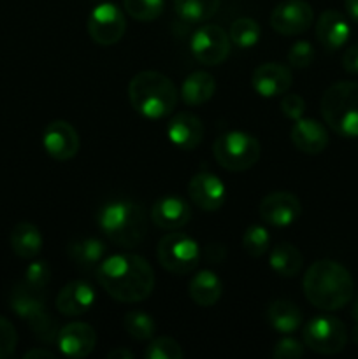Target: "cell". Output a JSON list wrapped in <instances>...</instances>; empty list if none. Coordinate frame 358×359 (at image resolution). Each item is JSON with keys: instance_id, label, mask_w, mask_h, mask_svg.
<instances>
[{"instance_id": "cell-1", "label": "cell", "mask_w": 358, "mask_h": 359, "mask_svg": "<svg viewBox=\"0 0 358 359\" xmlns=\"http://www.w3.org/2000/svg\"><path fill=\"white\" fill-rule=\"evenodd\" d=\"M95 276L105 293L118 302L135 304L153 293L154 273L142 256L128 252L109 256L102 259Z\"/></svg>"}, {"instance_id": "cell-2", "label": "cell", "mask_w": 358, "mask_h": 359, "mask_svg": "<svg viewBox=\"0 0 358 359\" xmlns=\"http://www.w3.org/2000/svg\"><path fill=\"white\" fill-rule=\"evenodd\" d=\"M302 287L309 304L321 311H339L346 307L354 293L351 273L333 259L312 263L305 272Z\"/></svg>"}, {"instance_id": "cell-3", "label": "cell", "mask_w": 358, "mask_h": 359, "mask_svg": "<svg viewBox=\"0 0 358 359\" xmlns=\"http://www.w3.org/2000/svg\"><path fill=\"white\" fill-rule=\"evenodd\" d=\"M102 233L123 249H133L146 238L147 217L142 207L132 200H111L97 210Z\"/></svg>"}, {"instance_id": "cell-4", "label": "cell", "mask_w": 358, "mask_h": 359, "mask_svg": "<svg viewBox=\"0 0 358 359\" xmlns=\"http://www.w3.org/2000/svg\"><path fill=\"white\" fill-rule=\"evenodd\" d=\"M128 98L132 107L142 118L158 121L174 112L178 104V88L165 74L144 70L130 81Z\"/></svg>"}, {"instance_id": "cell-5", "label": "cell", "mask_w": 358, "mask_h": 359, "mask_svg": "<svg viewBox=\"0 0 358 359\" xmlns=\"http://www.w3.org/2000/svg\"><path fill=\"white\" fill-rule=\"evenodd\" d=\"M321 114L340 137H358V83L340 81L323 93Z\"/></svg>"}, {"instance_id": "cell-6", "label": "cell", "mask_w": 358, "mask_h": 359, "mask_svg": "<svg viewBox=\"0 0 358 359\" xmlns=\"http://www.w3.org/2000/svg\"><path fill=\"white\" fill-rule=\"evenodd\" d=\"M214 158L228 172H244L255 167L262 154V146L246 132H225L214 140Z\"/></svg>"}, {"instance_id": "cell-7", "label": "cell", "mask_w": 358, "mask_h": 359, "mask_svg": "<svg viewBox=\"0 0 358 359\" xmlns=\"http://www.w3.org/2000/svg\"><path fill=\"white\" fill-rule=\"evenodd\" d=\"M11 309L14 314L30 325L39 339L44 342H56L58 330H56L55 321L46 312L44 291L32 290L25 283L18 284L11 293Z\"/></svg>"}, {"instance_id": "cell-8", "label": "cell", "mask_w": 358, "mask_h": 359, "mask_svg": "<svg viewBox=\"0 0 358 359\" xmlns=\"http://www.w3.org/2000/svg\"><path fill=\"white\" fill-rule=\"evenodd\" d=\"M160 265L174 276H185L197 269L200 262L199 242L190 235L175 231L160 238L157 248Z\"/></svg>"}, {"instance_id": "cell-9", "label": "cell", "mask_w": 358, "mask_h": 359, "mask_svg": "<svg viewBox=\"0 0 358 359\" xmlns=\"http://www.w3.org/2000/svg\"><path fill=\"white\" fill-rule=\"evenodd\" d=\"M302 339L312 353L332 356L344 351L347 344V330L343 321L332 316H316L305 323Z\"/></svg>"}, {"instance_id": "cell-10", "label": "cell", "mask_w": 358, "mask_h": 359, "mask_svg": "<svg viewBox=\"0 0 358 359\" xmlns=\"http://www.w3.org/2000/svg\"><path fill=\"white\" fill-rule=\"evenodd\" d=\"M230 35L220 25L204 23L192 35L190 49L195 60L202 65L214 67L223 63L230 55Z\"/></svg>"}, {"instance_id": "cell-11", "label": "cell", "mask_w": 358, "mask_h": 359, "mask_svg": "<svg viewBox=\"0 0 358 359\" xmlns=\"http://www.w3.org/2000/svg\"><path fill=\"white\" fill-rule=\"evenodd\" d=\"M125 30V16L116 4H98L88 18V34H90L91 41L100 46H112L119 42Z\"/></svg>"}, {"instance_id": "cell-12", "label": "cell", "mask_w": 358, "mask_h": 359, "mask_svg": "<svg viewBox=\"0 0 358 359\" xmlns=\"http://www.w3.org/2000/svg\"><path fill=\"white\" fill-rule=\"evenodd\" d=\"M314 20L311 4L305 0H284L274 7L270 14V27L281 35H300L307 30Z\"/></svg>"}, {"instance_id": "cell-13", "label": "cell", "mask_w": 358, "mask_h": 359, "mask_svg": "<svg viewBox=\"0 0 358 359\" xmlns=\"http://www.w3.org/2000/svg\"><path fill=\"white\" fill-rule=\"evenodd\" d=\"M42 146L46 153L58 161L74 158L79 151L81 140L76 128L63 119H55L42 132Z\"/></svg>"}, {"instance_id": "cell-14", "label": "cell", "mask_w": 358, "mask_h": 359, "mask_svg": "<svg viewBox=\"0 0 358 359\" xmlns=\"http://www.w3.org/2000/svg\"><path fill=\"white\" fill-rule=\"evenodd\" d=\"M302 205L295 195L288 191H274L260 203V217L263 223L276 228L293 224L300 217Z\"/></svg>"}, {"instance_id": "cell-15", "label": "cell", "mask_w": 358, "mask_h": 359, "mask_svg": "<svg viewBox=\"0 0 358 359\" xmlns=\"http://www.w3.org/2000/svg\"><path fill=\"white\" fill-rule=\"evenodd\" d=\"M56 346L63 356L83 359L93 353L95 346H97V333L86 323H69L58 330Z\"/></svg>"}, {"instance_id": "cell-16", "label": "cell", "mask_w": 358, "mask_h": 359, "mask_svg": "<svg viewBox=\"0 0 358 359\" xmlns=\"http://www.w3.org/2000/svg\"><path fill=\"white\" fill-rule=\"evenodd\" d=\"M291 84H293L291 70L283 63H262L260 67H256L251 76L253 90L263 98L283 97L286 91H290Z\"/></svg>"}, {"instance_id": "cell-17", "label": "cell", "mask_w": 358, "mask_h": 359, "mask_svg": "<svg viewBox=\"0 0 358 359\" xmlns=\"http://www.w3.org/2000/svg\"><path fill=\"white\" fill-rule=\"evenodd\" d=\"M188 195L199 209L214 212V210L223 207L225 198H227V189H225L223 181L218 175L211 174V172H200V174L193 175L192 181H190Z\"/></svg>"}, {"instance_id": "cell-18", "label": "cell", "mask_w": 358, "mask_h": 359, "mask_svg": "<svg viewBox=\"0 0 358 359\" xmlns=\"http://www.w3.org/2000/svg\"><path fill=\"white\" fill-rule=\"evenodd\" d=\"M167 137L178 149L193 151L202 142L204 125L199 116L192 112H179L168 121Z\"/></svg>"}, {"instance_id": "cell-19", "label": "cell", "mask_w": 358, "mask_h": 359, "mask_svg": "<svg viewBox=\"0 0 358 359\" xmlns=\"http://www.w3.org/2000/svg\"><path fill=\"white\" fill-rule=\"evenodd\" d=\"M95 300H97V293L91 284H88L86 280H72L60 290L56 297V309L60 314L77 318L90 311Z\"/></svg>"}, {"instance_id": "cell-20", "label": "cell", "mask_w": 358, "mask_h": 359, "mask_svg": "<svg viewBox=\"0 0 358 359\" xmlns=\"http://www.w3.org/2000/svg\"><path fill=\"white\" fill-rule=\"evenodd\" d=\"M192 219V207L181 196L168 195L157 200L151 209V221L161 230H179Z\"/></svg>"}, {"instance_id": "cell-21", "label": "cell", "mask_w": 358, "mask_h": 359, "mask_svg": "<svg viewBox=\"0 0 358 359\" xmlns=\"http://www.w3.org/2000/svg\"><path fill=\"white\" fill-rule=\"evenodd\" d=\"M290 139L298 151L307 154H319L329 146V132L319 121L312 118L295 119L290 130Z\"/></svg>"}, {"instance_id": "cell-22", "label": "cell", "mask_w": 358, "mask_h": 359, "mask_svg": "<svg viewBox=\"0 0 358 359\" xmlns=\"http://www.w3.org/2000/svg\"><path fill=\"white\" fill-rule=\"evenodd\" d=\"M350 35V23L339 11H325L316 21V37L326 51H337V49L344 48Z\"/></svg>"}, {"instance_id": "cell-23", "label": "cell", "mask_w": 358, "mask_h": 359, "mask_svg": "<svg viewBox=\"0 0 358 359\" xmlns=\"http://www.w3.org/2000/svg\"><path fill=\"white\" fill-rule=\"evenodd\" d=\"M188 291L199 307H213L223 294V283L213 270H202L190 280Z\"/></svg>"}, {"instance_id": "cell-24", "label": "cell", "mask_w": 358, "mask_h": 359, "mask_svg": "<svg viewBox=\"0 0 358 359\" xmlns=\"http://www.w3.org/2000/svg\"><path fill=\"white\" fill-rule=\"evenodd\" d=\"M11 249L23 259H34L42 251V235L35 224L21 221L11 230Z\"/></svg>"}, {"instance_id": "cell-25", "label": "cell", "mask_w": 358, "mask_h": 359, "mask_svg": "<svg viewBox=\"0 0 358 359\" xmlns=\"http://www.w3.org/2000/svg\"><path fill=\"white\" fill-rule=\"evenodd\" d=\"M267 321L277 333L291 335L300 328L304 318L300 309L295 304L288 300H276L267 307Z\"/></svg>"}, {"instance_id": "cell-26", "label": "cell", "mask_w": 358, "mask_h": 359, "mask_svg": "<svg viewBox=\"0 0 358 359\" xmlns=\"http://www.w3.org/2000/svg\"><path fill=\"white\" fill-rule=\"evenodd\" d=\"M216 91V81L209 72H193L183 81L181 84V98L186 105H202L213 98Z\"/></svg>"}, {"instance_id": "cell-27", "label": "cell", "mask_w": 358, "mask_h": 359, "mask_svg": "<svg viewBox=\"0 0 358 359\" xmlns=\"http://www.w3.org/2000/svg\"><path fill=\"white\" fill-rule=\"evenodd\" d=\"M270 269L277 273L279 277L290 279V277L298 276L304 265V258H302L300 251L295 248L293 244L288 242H281V244L274 245L270 251Z\"/></svg>"}, {"instance_id": "cell-28", "label": "cell", "mask_w": 358, "mask_h": 359, "mask_svg": "<svg viewBox=\"0 0 358 359\" xmlns=\"http://www.w3.org/2000/svg\"><path fill=\"white\" fill-rule=\"evenodd\" d=\"M105 244L98 238H83L69 245V256L77 266L84 270H97L105 258Z\"/></svg>"}, {"instance_id": "cell-29", "label": "cell", "mask_w": 358, "mask_h": 359, "mask_svg": "<svg viewBox=\"0 0 358 359\" xmlns=\"http://www.w3.org/2000/svg\"><path fill=\"white\" fill-rule=\"evenodd\" d=\"M220 4L221 0H174V9L183 21L199 25L213 18Z\"/></svg>"}, {"instance_id": "cell-30", "label": "cell", "mask_w": 358, "mask_h": 359, "mask_svg": "<svg viewBox=\"0 0 358 359\" xmlns=\"http://www.w3.org/2000/svg\"><path fill=\"white\" fill-rule=\"evenodd\" d=\"M228 35H230L232 44L237 48H253L260 41V25L253 18H239L232 23Z\"/></svg>"}, {"instance_id": "cell-31", "label": "cell", "mask_w": 358, "mask_h": 359, "mask_svg": "<svg viewBox=\"0 0 358 359\" xmlns=\"http://www.w3.org/2000/svg\"><path fill=\"white\" fill-rule=\"evenodd\" d=\"M123 328H125L126 335L132 337L133 340H150L154 335V325L153 318L150 314L142 311H132L128 314H125L123 318Z\"/></svg>"}, {"instance_id": "cell-32", "label": "cell", "mask_w": 358, "mask_h": 359, "mask_svg": "<svg viewBox=\"0 0 358 359\" xmlns=\"http://www.w3.org/2000/svg\"><path fill=\"white\" fill-rule=\"evenodd\" d=\"M242 248L248 252L251 258H262L270 248V235L267 228L262 224H251L248 230L244 231L242 237Z\"/></svg>"}, {"instance_id": "cell-33", "label": "cell", "mask_w": 358, "mask_h": 359, "mask_svg": "<svg viewBox=\"0 0 358 359\" xmlns=\"http://www.w3.org/2000/svg\"><path fill=\"white\" fill-rule=\"evenodd\" d=\"M126 13L137 21H153L164 13L165 0H123Z\"/></svg>"}, {"instance_id": "cell-34", "label": "cell", "mask_w": 358, "mask_h": 359, "mask_svg": "<svg viewBox=\"0 0 358 359\" xmlns=\"http://www.w3.org/2000/svg\"><path fill=\"white\" fill-rule=\"evenodd\" d=\"M144 354L147 359H183L185 356L178 340L171 339V337H160V339L151 340Z\"/></svg>"}, {"instance_id": "cell-35", "label": "cell", "mask_w": 358, "mask_h": 359, "mask_svg": "<svg viewBox=\"0 0 358 359\" xmlns=\"http://www.w3.org/2000/svg\"><path fill=\"white\" fill-rule=\"evenodd\" d=\"M51 280V266L44 262V259H39V262H32L30 265L25 270V279L23 283L28 287L37 291H44L46 286Z\"/></svg>"}, {"instance_id": "cell-36", "label": "cell", "mask_w": 358, "mask_h": 359, "mask_svg": "<svg viewBox=\"0 0 358 359\" xmlns=\"http://www.w3.org/2000/svg\"><path fill=\"white\" fill-rule=\"evenodd\" d=\"M314 60V48L311 42L298 41L288 51V65L291 69H307Z\"/></svg>"}, {"instance_id": "cell-37", "label": "cell", "mask_w": 358, "mask_h": 359, "mask_svg": "<svg viewBox=\"0 0 358 359\" xmlns=\"http://www.w3.org/2000/svg\"><path fill=\"white\" fill-rule=\"evenodd\" d=\"M18 333L13 323L0 316V359L11 358L16 351Z\"/></svg>"}, {"instance_id": "cell-38", "label": "cell", "mask_w": 358, "mask_h": 359, "mask_svg": "<svg viewBox=\"0 0 358 359\" xmlns=\"http://www.w3.org/2000/svg\"><path fill=\"white\" fill-rule=\"evenodd\" d=\"M304 356V346L291 337H284L274 346V359H298Z\"/></svg>"}, {"instance_id": "cell-39", "label": "cell", "mask_w": 358, "mask_h": 359, "mask_svg": "<svg viewBox=\"0 0 358 359\" xmlns=\"http://www.w3.org/2000/svg\"><path fill=\"white\" fill-rule=\"evenodd\" d=\"M281 111L286 116L288 119L295 121V119H300L305 112V100L297 93H284L281 98Z\"/></svg>"}, {"instance_id": "cell-40", "label": "cell", "mask_w": 358, "mask_h": 359, "mask_svg": "<svg viewBox=\"0 0 358 359\" xmlns=\"http://www.w3.org/2000/svg\"><path fill=\"white\" fill-rule=\"evenodd\" d=\"M343 67L346 72L358 76V44L351 46L343 55Z\"/></svg>"}, {"instance_id": "cell-41", "label": "cell", "mask_w": 358, "mask_h": 359, "mask_svg": "<svg viewBox=\"0 0 358 359\" xmlns=\"http://www.w3.org/2000/svg\"><path fill=\"white\" fill-rule=\"evenodd\" d=\"M206 256L207 259H209L211 263H220L225 259V248L223 245H209L206 251Z\"/></svg>"}, {"instance_id": "cell-42", "label": "cell", "mask_w": 358, "mask_h": 359, "mask_svg": "<svg viewBox=\"0 0 358 359\" xmlns=\"http://www.w3.org/2000/svg\"><path fill=\"white\" fill-rule=\"evenodd\" d=\"M344 7H346V13L354 23H358V0H344Z\"/></svg>"}, {"instance_id": "cell-43", "label": "cell", "mask_w": 358, "mask_h": 359, "mask_svg": "<svg viewBox=\"0 0 358 359\" xmlns=\"http://www.w3.org/2000/svg\"><path fill=\"white\" fill-rule=\"evenodd\" d=\"M25 358L27 359H35V358L55 359V354H53V351H48V349H32L25 354Z\"/></svg>"}, {"instance_id": "cell-44", "label": "cell", "mask_w": 358, "mask_h": 359, "mask_svg": "<svg viewBox=\"0 0 358 359\" xmlns=\"http://www.w3.org/2000/svg\"><path fill=\"white\" fill-rule=\"evenodd\" d=\"M107 358L109 359H132L133 353L128 349H121V347H118V349H112L111 353H107Z\"/></svg>"}, {"instance_id": "cell-45", "label": "cell", "mask_w": 358, "mask_h": 359, "mask_svg": "<svg viewBox=\"0 0 358 359\" xmlns=\"http://www.w3.org/2000/svg\"><path fill=\"white\" fill-rule=\"evenodd\" d=\"M351 316H353V321L357 323V326H354L353 337H354V340H357V342H358V294H357V298H354V304H353V311H351Z\"/></svg>"}]
</instances>
